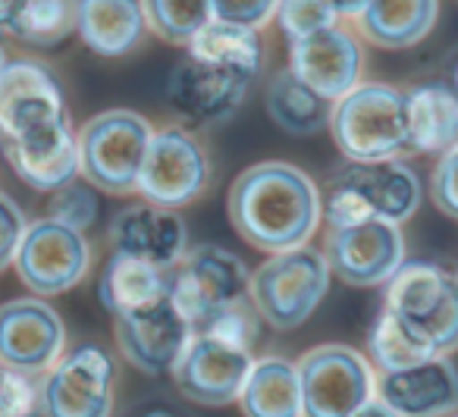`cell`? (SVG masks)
Here are the masks:
<instances>
[{
  "label": "cell",
  "instance_id": "cell-40",
  "mask_svg": "<svg viewBox=\"0 0 458 417\" xmlns=\"http://www.w3.org/2000/svg\"><path fill=\"white\" fill-rule=\"evenodd\" d=\"M327 4H330V10L336 13V20L343 22V20H358L368 0H327Z\"/></svg>",
  "mask_w": 458,
  "mask_h": 417
},
{
  "label": "cell",
  "instance_id": "cell-1",
  "mask_svg": "<svg viewBox=\"0 0 458 417\" xmlns=\"http://www.w3.org/2000/svg\"><path fill=\"white\" fill-rule=\"evenodd\" d=\"M229 223L264 254L308 245L320 229V189L301 166L261 160L236 176L226 195Z\"/></svg>",
  "mask_w": 458,
  "mask_h": 417
},
{
  "label": "cell",
  "instance_id": "cell-31",
  "mask_svg": "<svg viewBox=\"0 0 458 417\" xmlns=\"http://www.w3.org/2000/svg\"><path fill=\"white\" fill-rule=\"evenodd\" d=\"M79 0H26L16 41L32 47H57L76 35Z\"/></svg>",
  "mask_w": 458,
  "mask_h": 417
},
{
  "label": "cell",
  "instance_id": "cell-44",
  "mask_svg": "<svg viewBox=\"0 0 458 417\" xmlns=\"http://www.w3.org/2000/svg\"><path fill=\"white\" fill-rule=\"evenodd\" d=\"M449 417H455V414H449Z\"/></svg>",
  "mask_w": 458,
  "mask_h": 417
},
{
  "label": "cell",
  "instance_id": "cell-30",
  "mask_svg": "<svg viewBox=\"0 0 458 417\" xmlns=\"http://www.w3.org/2000/svg\"><path fill=\"white\" fill-rule=\"evenodd\" d=\"M145 29L166 45L185 47L210 20V0H139Z\"/></svg>",
  "mask_w": 458,
  "mask_h": 417
},
{
  "label": "cell",
  "instance_id": "cell-5",
  "mask_svg": "<svg viewBox=\"0 0 458 417\" xmlns=\"http://www.w3.org/2000/svg\"><path fill=\"white\" fill-rule=\"evenodd\" d=\"M383 311L437 354L458 345V279L437 260H405L383 285Z\"/></svg>",
  "mask_w": 458,
  "mask_h": 417
},
{
  "label": "cell",
  "instance_id": "cell-9",
  "mask_svg": "<svg viewBox=\"0 0 458 417\" xmlns=\"http://www.w3.org/2000/svg\"><path fill=\"white\" fill-rule=\"evenodd\" d=\"M249 295V267L223 245L185 248L179 264L166 270V298L191 323L208 320L214 311Z\"/></svg>",
  "mask_w": 458,
  "mask_h": 417
},
{
  "label": "cell",
  "instance_id": "cell-25",
  "mask_svg": "<svg viewBox=\"0 0 458 417\" xmlns=\"http://www.w3.org/2000/svg\"><path fill=\"white\" fill-rule=\"evenodd\" d=\"M245 417H301L299 370L293 358L264 354L255 358L245 373L236 398Z\"/></svg>",
  "mask_w": 458,
  "mask_h": 417
},
{
  "label": "cell",
  "instance_id": "cell-16",
  "mask_svg": "<svg viewBox=\"0 0 458 417\" xmlns=\"http://www.w3.org/2000/svg\"><path fill=\"white\" fill-rule=\"evenodd\" d=\"M114 336L123 361L148 377H164L191 339V323L164 295L148 308L114 317Z\"/></svg>",
  "mask_w": 458,
  "mask_h": 417
},
{
  "label": "cell",
  "instance_id": "cell-39",
  "mask_svg": "<svg viewBox=\"0 0 458 417\" xmlns=\"http://www.w3.org/2000/svg\"><path fill=\"white\" fill-rule=\"evenodd\" d=\"M22 10H26V0H0V35H13L16 38Z\"/></svg>",
  "mask_w": 458,
  "mask_h": 417
},
{
  "label": "cell",
  "instance_id": "cell-4",
  "mask_svg": "<svg viewBox=\"0 0 458 417\" xmlns=\"http://www.w3.org/2000/svg\"><path fill=\"white\" fill-rule=\"evenodd\" d=\"M151 132V120L126 107L104 110L85 120L82 129H76L79 179L104 195H135Z\"/></svg>",
  "mask_w": 458,
  "mask_h": 417
},
{
  "label": "cell",
  "instance_id": "cell-10",
  "mask_svg": "<svg viewBox=\"0 0 458 417\" xmlns=\"http://www.w3.org/2000/svg\"><path fill=\"white\" fill-rule=\"evenodd\" d=\"M91 267V245L85 233L41 217L26 226L16 248L13 270L32 295L51 298L76 289Z\"/></svg>",
  "mask_w": 458,
  "mask_h": 417
},
{
  "label": "cell",
  "instance_id": "cell-2",
  "mask_svg": "<svg viewBox=\"0 0 458 417\" xmlns=\"http://www.w3.org/2000/svg\"><path fill=\"white\" fill-rule=\"evenodd\" d=\"M327 129L349 164L402 157L408 151L405 91L386 82H358L333 101Z\"/></svg>",
  "mask_w": 458,
  "mask_h": 417
},
{
  "label": "cell",
  "instance_id": "cell-15",
  "mask_svg": "<svg viewBox=\"0 0 458 417\" xmlns=\"http://www.w3.org/2000/svg\"><path fill=\"white\" fill-rule=\"evenodd\" d=\"M66 352V323L47 298L26 295L0 304V364L38 379Z\"/></svg>",
  "mask_w": 458,
  "mask_h": 417
},
{
  "label": "cell",
  "instance_id": "cell-43",
  "mask_svg": "<svg viewBox=\"0 0 458 417\" xmlns=\"http://www.w3.org/2000/svg\"><path fill=\"white\" fill-rule=\"evenodd\" d=\"M4 64H7V54H4V47H0V70H4Z\"/></svg>",
  "mask_w": 458,
  "mask_h": 417
},
{
  "label": "cell",
  "instance_id": "cell-23",
  "mask_svg": "<svg viewBox=\"0 0 458 417\" xmlns=\"http://www.w3.org/2000/svg\"><path fill=\"white\" fill-rule=\"evenodd\" d=\"M408 148L420 154H443L458 148V95L449 82L414 85L405 95Z\"/></svg>",
  "mask_w": 458,
  "mask_h": 417
},
{
  "label": "cell",
  "instance_id": "cell-7",
  "mask_svg": "<svg viewBox=\"0 0 458 417\" xmlns=\"http://www.w3.org/2000/svg\"><path fill=\"white\" fill-rule=\"evenodd\" d=\"M210 185V157L198 135L185 126L154 129L139 170L135 195L166 210L195 204Z\"/></svg>",
  "mask_w": 458,
  "mask_h": 417
},
{
  "label": "cell",
  "instance_id": "cell-34",
  "mask_svg": "<svg viewBox=\"0 0 458 417\" xmlns=\"http://www.w3.org/2000/svg\"><path fill=\"white\" fill-rule=\"evenodd\" d=\"M195 329H204V333L220 336V339L236 342V345L255 352V342H258V336H261V317H258V311L251 308L249 295H245V298H239V302L226 304V308L214 311V314L198 323Z\"/></svg>",
  "mask_w": 458,
  "mask_h": 417
},
{
  "label": "cell",
  "instance_id": "cell-33",
  "mask_svg": "<svg viewBox=\"0 0 458 417\" xmlns=\"http://www.w3.org/2000/svg\"><path fill=\"white\" fill-rule=\"evenodd\" d=\"M274 22L289 41L318 35L330 26H339L336 13L330 10L327 0H276Z\"/></svg>",
  "mask_w": 458,
  "mask_h": 417
},
{
  "label": "cell",
  "instance_id": "cell-22",
  "mask_svg": "<svg viewBox=\"0 0 458 417\" xmlns=\"http://www.w3.org/2000/svg\"><path fill=\"white\" fill-rule=\"evenodd\" d=\"M145 32L139 0H79L76 35L98 57H126L141 45Z\"/></svg>",
  "mask_w": 458,
  "mask_h": 417
},
{
  "label": "cell",
  "instance_id": "cell-19",
  "mask_svg": "<svg viewBox=\"0 0 458 417\" xmlns=\"http://www.w3.org/2000/svg\"><path fill=\"white\" fill-rule=\"evenodd\" d=\"M374 396L399 417H449L458 404L452 354H433L402 370L377 373Z\"/></svg>",
  "mask_w": 458,
  "mask_h": 417
},
{
  "label": "cell",
  "instance_id": "cell-35",
  "mask_svg": "<svg viewBox=\"0 0 458 417\" xmlns=\"http://www.w3.org/2000/svg\"><path fill=\"white\" fill-rule=\"evenodd\" d=\"M0 417H38V379L0 364Z\"/></svg>",
  "mask_w": 458,
  "mask_h": 417
},
{
  "label": "cell",
  "instance_id": "cell-42",
  "mask_svg": "<svg viewBox=\"0 0 458 417\" xmlns=\"http://www.w3.org/2000/svg\"><path fill=\"white\" fill-rule=\"evenodd\" d=\"M145 417H173L170 411H151V414H145Z\"/></svg>",
  "mask_w": 458,
  "mask_h": 417
},
{
  "label": "cell",
  "instance_id": "cell-18",
  "mask_svg": "<svg viewBox=\"0 0 458 417\" xmlns=\"http://www.w3.org/2000/svg\"><path fill=\"white\" fill-rule=\"evenodd\" d=\"M107 242L116 254H129L166 273L179 264V258L189 248V226L179 217V210L132 201L114 214L107 226Z\"/></svg>",
  "mask_w": 458,
  "mask_h": 417
},
{
  "label": "cell",
  "instance_id": "cell-24",
  "mask_svg": "<svg viewBox=\"0 0 458 417\" xmlns=\"http://www.w3.org/2000/svg\"><path fill=\"white\" fill-rule=\"evenodd\" d=\"M439 0H368L358 16L364 41L383 51H408L433 35Z\"/></svg>",
  "mask_w": 458,
  "mask_h": 417
},
{
  "label": "cell",
  "instance_id": "cell-13",
  "mask_svg": "<svg viewBox=\"0 0 458 417\" xmlns=\"http://www.w3.org/2000/svg\"><path fill=\"white\" fill-rule=\"evenodd\" d=\"M251 361H255L251 348L210 336L204 329H191V339L185 342L170 377L176 392L189 402L201 408H226L239 398Z\"/></svg>",
  "mask_w": 458,
  "mask_h": 417
},
{
  "label": "cell",
  "instance_id": "cell-41",
  "mask_svg": "<svg viewBox=\"0 0 458 417\" xmlns=\"http://www.w3.org/2000/svg\"><path fill=\"white\" fill-rule=\"evenodd\" d=\"M352 417H399V414H395V411H389L386 404H383L380 398L374 396V398H370V402H364L361 408H358Z\"/></svg>",
  "mask_w": 458,
  "mask_h": 417
},
{
  "label": "cell",
  "instance_id": "cell-6",
  "mask_svg": "<svg viewBox=\"0 0 458 417\" xmlns=\"http://www.w3.org/2000/svg\"><path fill=\"white\" fill-rule=\"evenodd\" d=\"M301 417H352L374 398L377 373L364 352L345 342L314 345L295 361Z\"/></svg>",
  "mask_w": 458,
  "mask_h": 417
},
{
  "label": "cell",
  "instance_id": "cell-3",
  "mask_svg": "<svg viewBox=\"0 0 458 417\" xmlns=\"http://www.w3.org/2000/svg\"><path fill=\"white\" fill-rule=\"evenodd\" d=\"M330 267L320 248L299 245L267 254V260L249 270V302L261 323L289 333L308 323L330 292Z\"/></svg>",
  "mask_w": 458,
  "mask_h": 417
},
{
  "label": "cell",
  "instance_id": "cell-32",
  "mask_svg": "<svg viewBox=\"0 0 458 417\" xmlns=\"http://www.w3.org/2000/svg\"><path fill=\"white\" fill-rule=\"evenodd\" d=\"M45 217L76 229V233H89L91 223L98 220V191L82 179H72V183L60 185L57 191H51Z\"/></svg>",
  "mask_w": 458,
  "mask_h": 417
},
{
  "label": "cell",
  "instance_id": "cell-20",
  "mask_svg": "<svg viewBox=\"0 0 458 417\" xmlns=\"http://www.w3.org/2000/svg\"><path fill=\"white\" fill-rule=\"evenodd\" d=\"M330 179L355 191L370 220H386L395 226L411 220L424 201V185H420L418 173L402 157L377 160V164H349L345 160Z\"/></svg>",
  "mask_w": 458,
  "mask_h": 417
},
{
  "label": "cell",
  "instance_id": "cell-38",
  "mask_svg": "<svg viewBox=\"0 0 458 417\" xmlns=\"http://www.w3.org/2000/svg\"><path fill=\"white\" fill-rule=\"evenodd\" d=\"M29 220L22 214V208L13 201L10 195L0 191V273L13 267V258H16V248H20V239L26 233Z\"/></svg>",
  "mask_w": 458,
  "mask_h": 417
},
{
  "label": "cell",
  "instance_id": "cell-17",
  "mask_svg": "<svg viewBox=\"0 0 458 417\" xmlns=\"http://www.w3.org/2000/svg\"><path fill=\"white\" fill-rule=\"evenodd\" d=\"M289 72L327 101H336L361 82L364 47L358 35L330 26L318 35L289 41Z\"/></svg>",
  "mask_w": 458,
  "mask_h": 417
},
{
  "label": "cell",
  "instance_id": "cell-36",
  "mask_svg": "<svg viewBox=\"0 0 458 417\" xmlns=\"http://www.w3.org/2000/svg\"><path fill=\"white\" fill-rule=\"evenodd\" d=\"M276 0H210V13L220 22H233V26L261 32L264 26L274 22Z\"/></svg>",
  "mask_w": 458,
  "mask_h": 417
},
{
  "label": "cell",
  "instance_id": "cell-8",
  "mask_svg": "<svg viewBox=\"0 0 458 417\" xmlns=\"http://www.w3.org/2000/svg\"><path fill=\"white\" fill-rule=\"evenodd\" d=\"M116 361L101 345L64 352L38 377V417H114Z\"/></svg>",
  "mask_w": 458,
  "mask_h": 417
},
{
  "label": "cell",
  "instance_id": "cell-14",
  "mask_svg": "<svg viewBox=\"0 0 458 417\" xmlns=\"http://www.w3.org/2000/svg\"><path fill=\"white\" fill-rule=\"evenodd\" d=\"M330 277L352 289H383L408 260L402 226L386 220H364L349 229H330L324 242Z\"/></svg>",
  "mask_w": 458,
  "mask_h": 417
},
{
  "label": "cell",
  "instance_id": "cell-12",
  "mask_svg": "<svg viewBox=\"0 0 458 417\" xmlns=\"http://www.w3.org/2000/svg\"><path fill=\"white\" fill-rule=\"evenodd\" d=\"M70 120L57 72L41 60H7L0 70V141L29 139Z\"/></svg>",
  "mask_w": 458,
  "mask_h": 417
},
{
  "label": "cell",
  "instance_id": "cell-28",
  "mask_svg": "<svg viewBox=\"0 0 458 417\" xmlns=\"http://www.w3.org/2000/svg\"><path fill=\"white\" fill-rule=\"evenodd\" d=\"M185 54L208 66H220V70L245 72V76L258 79L264 66V45L261 35L251 29L233 26V22L210 20L195 38L185 45Z\"/></svg>",
  "mask_w": 458,
  "mask_h": 417
},
{
  "label": "cell",
  "instance_id": "cell-11",
  "mask_svg": "<svg viewBox=\"0 0 458 417\" xmlns=\"http://www.w3.org/2000/svg\"><path fill=\"white\" fill-rule=\"evenodd\" d=\"M255 79L245 72L208 66L201 60L182 57L170 66L164 82V101L185 129H214L236 116L245 104Z\"/></svg>",
  "mask_w": 458,
  "mask_h": 417
},
{
  "label": "cell",
  "instance_id": "cell-26",
  "mask_svg": "<svg viewBox=\"0 0 458 417\" xmlns=\"http://www.w3.org/2000/svg\"><path fill=\"white\" fill-rule=\"evenodd\" d=\"M264 107H267V116L276 129H283L293 139H308V135H318L327 129L333 101L311 91L289 70H276L264 89Z\"/></svg>",
  "mask_w": 458,
  "mask_h": 417
},
{
  "label": "cell",
  "instance_id": "cell-29",
  "mask_svg": "<svg viewBox=\"0 0 458 417\" xmlns=\"http://www.w3.org/2000/svg\"><path fill=\"white\" fill-rule=\"evenodd\" d=\"M433 348L427 342H420L411 329L402 320H395L389 311L380 308V314L374 317L368 329V354L374 373H389V370H402L408 364H418V361L433 358Z\"/></svg>",
  "mask_w": 458,
  "mask_h": 417
},
{
  "label": "cell",
  "instance_id": "cell-21",
  "mask_svg": "<svg viewBox=\"0 0 458 417\" xmlns=\"http://www.w3.org/2000/svg\"><path fill=\"white\" fill-rule=\"evenodd\" d=\"M0 151L7 157L10 170L29 189L45 191V195L79 179V148L72 120L47 129V132L29 135V139L0 141Z\"/></svg>",
  "mask_w": 458,
  "mask_h": 417
},
{
  "label": "cell",
  "instance_id": "cell-37",
  "mask_svg": "<svg viewBox=\"0 0 458 417\" xmlns=\"http://www.w3.org/2000/svg\"><path fill=\"white\" fill-rule=\"evenodd\" d=\"M455 166H458V148L437 154V164L430 170V198L437 204V210H443L445 217H458V185H455Z\"/></svg>",
  "mask_w": 458,
  "mask_h": 417
},
{
  "label": "cell",
  "instance_id": "cell-27",
  "mask_svg": "<svg viewBox=\"0 0 458 417\" xmlns=\"http://www.w3.org/2000/svg\"><path fill=\"white\" fill-rule=\"evenodd\" d=\"M166 295V273L157 267L135 260L129 254H110L104 264L101 283H98V298L114 317L132 314L148 304L160 302Z\"/></svg>",
  "mask_w": 458,
  "mask_h": 417
}]
</instances>
